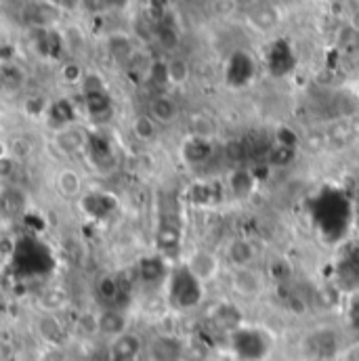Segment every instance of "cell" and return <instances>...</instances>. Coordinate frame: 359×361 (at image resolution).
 <instances>
[{"mask_svg":"<svg viewBox=\"0 0 359 361\" xmlns=\"http://www.w3.org/2000/svg\"><path fill=\"white\" fill-rule=\"evenodd\" d=\"M309 216L324 242L339 244L353 225V202L341 187H322L309 202Z\"/></svg>","mask_w":359,"mask_h":361,"instance_id":"1","label":"cell"},{"mask_svg":"<svg viewBox=\"0 0 359 361\" xmlns=\"http://www.w3.org/2000/svg\"><path fill=\"white\" fill-rule=\"evenodd\" d=\"M11 265L13 271L21 277H40L55 269V257L53 250L40 238L21 235L15 242Z\"/></svg>","mask_w":359,"mask_h":361,"instance_id":"2","label":"cell"},{"mask_svg":"<svg viewBox=\"0 0 359 361\" xmlns=\"http://www.w3.org/2000/svg\"><path fill=\"white\" fill-rule=\"evenodd\" d=\"M183 225L179 216V204L173 193H162L158 202V229H156V246L158 255L164 259H175L181 250Z\"/></svg>","mask_w":359,"mask_h":361,"instance_id":"3","label":"cell"},{"mask_svg":"<svg viewBox=\"0 0 359 361\" xmlns=\"http://www.w3.org/2000/svg\"><path fill=\"white\" fill-rule=\"evenodd\" d=\"M166 294L175 309L189 311L195 309L204 298V281L193 273L187 263L175 265L166 279Z\"/></svg>","mask_w":359,"mask_h":361,"instance_id":"4","label":"cell"},{"mask_svg":"<svg viewBox=\"0 0 359 361\" xmlns=\"http://www.w3.org/2000/svg\"><path fill=\"white\" fill-rule=\"evenodd\" d=\"M231 351L242 361H263L271 351V338L259 328H240L229 336Z\"/></svg>","mask_w":359,"mask_h":361,"instance_id":"5","label":"cell"},{"mask_svg":"<svg viewBox=\"0 0 359 361\" xmlns=\"http://www.w3.org/2000/svg\"><path fill=\"white\" fill-rule=\"evenodd\" d=\"M95 296L103 309H122L130 296V281L122 273L101 275L95 281Z\"/></svg>","mask_w":359,"mask_h":361,"instance_id":"6","label":"cell"},{"mask_svg":"<svg viewBox=\"0 0 359 361\" xmlns=\"http://www.w3.org/2000/svg\"><path fill=\"white\" fill-rule=\"evenodd\" d=\"M305 353L311 360L330 361L341 353V336L332 328H317L305 338Z\"/></svg>","mask_w":359,"mask_h":361,"instance_id":"7","label":"cell"},{"mask_svg":"<svg viewBox=\"0 0 359 361\" xmlns=\"http://www.w3.org/2000/svg\"><path fill=\"white\" fill-rule=\"evenodd\" d=\"M334 281L343 292L355 294L359 290V246L347 248L336 265H334Z\"/></svg>","mask_w":359,"mask_h":361,"instance_id":"8","label":"cell"},{"mask_svg":"<svg viewBox=\"0 0 359 361\" xmlns=\"http://www.w3.org/2000/svg\"><path fill=\"white\" fill-rule=\"evenodd\" d=\"M150 361H185V343L175 334H158L147 345Z\"/></svg>","mask_w":359,"mask_h":361,"instance_id":"9","label":"cell"},{"mask_svg":"<svg viewBox=\"0 0 359 361\" xmlns=\"http://www.w3.org/2000/svg\"><path fill=\"white\" fill-rule=\"evenodd\" d=\"M225 78H227V85L236 87V89H242L248 82H252V78H255V61H252V57L248 53H244V51H236L227 61Z\"/></svg>","mask_w":359,"mask_h":361,"instance_id":"10","label":"cell"},{"mask_svg":"<svg viewBox=\"0 0 359 361\" xmlns=\"http://www.w3.org/2000/svg\"><path fill=\"white\" fill-rule=\"evenodd\" d=\"M296 66V57L294 51L290 47V42L286 40H275L271 42V47L267 49V68L273 76H286L294 70Z\"/></svg>","mask_w":359,"mask_h":361,"instance_id":"11","label":"cell"},{"mask_svg":"<svg viewBox=\"0 0 359 361\" xmlns=\"http://www.w3.org/2000/svg\"><path fill=\"white\" fill-rule=\"evenodd\" d=\"M87 154H89V160L92 162V166L99 169V171H107V169L114 166V160H116L114 145H111V141L105 135H99V133L89 135V139H87Z\"/></svg>","mask_w":359,"mask_h":361,"instance_id":"12","label":"cell"},{"mask_svg":"<svg viewBox=\"0 0 359 361\" xmlns=\"http://www.w3.org/2000/svg\"><path fill=\"white\" fill-rule=\"evenodd\" d=\"M171 269L173 267H169V259H164L162 255L143 257L137 265V277L143 283H162L169 279Z\"/></svg>","mask_w":359,"mask_h":361,"instance_id":"13","label":"cell"},{"mask_svg":"<svg viewBox=\"0 0 359 361\" xmlns=\"http://www.w3.org/2000/svg\"><path fill=\"white\" fill-rule=\"evenodd\" d=\"M143 351V343L137 334H122L111 341L107 361H139V355Z\"/></svg>","mask_w":359,"mask_h":361,"instance_id":"14","label":"cell"},{"mask_svg":"<svg viewBox=\"0 0 359 361\" xmlns=\"http://www.w3.org/2000/svg\"><path fill=\"white\" fill-rule=\"evenodd\" d=\"M181 158L189 164V166H200L206 164L212 158V143L206 137H189L183 147H181Z\"/></svg>","mask_w":359,"mask_h":361,"instance_id":"15","label":"cell"},{"mask_svg":"<svg viewBox=\"0 0 359 361\" xmlns=\"http://www.w3.org/2000/svg\"><path fill=\"white\" fill-rule=\"evenodd\" d=\"M126 328L128 322L122 309H103L97 317V330L105 336H111V341L126 334Z\"/></svg>","mask_w":359,"mask_h":361,"instance_id":"16","label":"cell"},{"mask_svg":"<svg viewBox=\"0 0 359 361\" xmlns=\"http://www.w3.org/2000/svg\"><path fill=\"white\" fill-rule=\"evenodd\" d=\"M210 319H212V326H214L217 330L227 332L229 336H231L236 330L242 328V313H240V309L233 307V305H219V307L214 309V313L210 315Z\"/></svg>","mask_w":359,"mask_h":361,"instance_id":"17","label":"cell"},{"mask_svg":"<svg viewBox=\"0 0 359 361\" xmlns=\"http://www.w3.org/2000/svg\"><path fill=\"white\" fill-rule=\"evenodd\" d=\"M25 19L34 23V27H51L59 19V8L53 2H36L28 8Z\"/></svg>","mask_w":359,"mask_h":361,"instance_id":"18","label":"cell"},{"mask_svg":"<svg viewBox=\"0 0 359 361\" xmlns=\"http://www.w3.org/2000/svg\"><path fill=\"white\" fill-rule=\"evenodd\" d=\"M85 105L92 118H101L107 116L111 111V99L105 89H97L85 92Z\"/></svg>","mask_w":359,"mask_h":361,"instance_id":"19","label":"cell"},{"mask_svg":"<svg viewBox=\"0 0 359 361\" xmlns=\"http://www.w3.org/2000/svg\"><path fill=\"white\" fill-rule=\"evenodd\" d=\"M76 120V109L68 99H59L55 103H51L49 107V122H53L55 126H68Z\"/></svg>","mask_w":359,"mask_h":361,"instance_id":"20","label":"cell"},{"mask_svg":"<svg viewBox=\"0 0 359 361\" xmlns=\"http://www.w3.org/2000/svg\"><path fill=\"white\" fill-rule=\"evenodd\" d=\"M189 200L200 206L217 204L221 202V187H217L214 183H197L189 189Z\"/></svg>","mask_w":359,"mask_h":361,"instance_id":"21","label":"cell"},{"mask_svg":"<svg viewBox=\"0 0 359 361\" xmlns=\"http://www.w3.org/2000/svg\"><path fill=\"white\" fill-rule=\"evenodd\" d=\"M150 116L156 122H171L177 116V105L169 97H156L150 105Z\"/></svg>","mask_w":359,"mask_h":361,"instance_id":"22","label":"cell"},{"mask_svg":"<svg viewBox=\"0 0 359 361\" xmlns=\"http://www.w3.org/2000/svg\"><path fill=\"white\" fill-rule=\"evenodd\" d=\"M187 265L193 269V273H195L202 281L210 279V277L217 273V261H214V257L208 255V252H197V255H193L191 261H189Z\"/></svg>","mask_w":359,"mask_h":361,"instance_id":"23","label":"cell"},{"mask_svg":"<svg viewBox=\"0 0 359 361\" xmlns=\"http://www.w3.org/2000/svg\"><path fill=\"white\" fill-rule=\"evenodd\" d=\"M229 259L233 263V267H240V269H246L250 265V261L255 259V248L244 242V240H238L229 246Z\"/></svg>","mask_w":359,"mask_h":361,"instance_id":"24","label":"cell"},{"mask_svg":"<svg viewBox=\"0 0 359 361\" xmlns=\"http://www.w3.org/2000/svg\"><path fill=\"white\" fill-rule=\"evenodd\" d=\"M38 332L51 345H59L63 341V328H61V324L57 322L55 315H44L40 319V324H38Z\"/></svg>","mask_w":359,"mask_h":361,"instance_id":"25","label":"cell"},{"mask_svg":"<svg viewBox=\"0 0 359 361\" xmlns=\"http://www.w3.org/2000/svg\"><path fill=\"white\" fill-rule=\"evenodd\" d=\"M229 185H231L233 195H236V197H240V200H244V197L252 191V187H255V179H252V175H250L248 171H236V173L231 175Z\"/></svg>","mask_w":359,"mask_h":361,"instance_id":"26","label":"cell"},{"mask_svg":"<svg viewBox=\"0 0 359 361\" xmlns=\"http://www.w3.org/2000/svg\"><path fill=\"white\" fill-rule=\"evenodd\" d=\"M87 139H89V135L83 137L78 130L68 128V130H61V135H59V145H61L66 152H78V149H87Z\"/></svg>","mask_w":359,"mask_h":361,"instance_id":"27","label":"cell"},{"mask_svg":"<svg viewBox=\"0 0 359 361\" xmlns=\"http://www.w3.org/2000/svg\"><path fill=\"white\" fill-rule=\"evenodd\" d=\"M109 195H103V193H89L85 200H83V208L89 212L90 216H105L109 214L107 210H103V204H109Z\"/></svg>","mask_w":359,"mask_h":361,"instance_id":"28","label":"cell"},{"mask_svg":"<svg viewBox=\"0 0 359 361\" xmlns=\"http://www.w3.org/2000/svg\"><path fill=\"white\" fill-rule=\"evenodd\" d=\"M158 40H160V44L164 47V49H175L177 44H179V34H177V30L173 27V25H160V30H158Z\"/></svg>","mask_w":359,"mask_h":361,"instance_id":"29","label":"cell"},{"mask_svg":"<svg viewBox=\"0 0 359 361\" xmlns=\"http://www.w3.org/2000/svg\"><path fill=\"white\" fill-rule=\"evenodd\" d=\"M169 78L175 85H179V82H183L187 78V63L183 59H173L169 63Z\"/></svg>","mask_w":359,"mask_h":361,"instance_id":"30","label":"cell"},{"mask_svg":"<svg viewBox=\"0 0 359 361\" xmlns=\"http://www.w3.org/2000/svg\"><path fill=\"white\" fill-rule=\"evenodd\" d=\"M135 133L141 137V139H150V137H154V118L152 116H141V118H137V122H135Z\"/></svg>","mask_w":359,"mask_h":361,"instance_id":"31","label":"cell"},{"mask_svg":"<svg viewBox=\"0 0 359 361\" xmlns=\"http://www.w3.org/2000/svg\"><path fill=\"white\" fill-rule=\"evenodd\" d=\"M2 80L8 87H19L21 80H23V74H21V70L17 66H4L2 68Z\"/></svg>","mask_w":359,"mask_h":361,"instance_id":"32","label":"cell"},{"mask_svg":"<svg viewBox=\"0 0 359 361\" xmlns=\"http://www.w3.org/2000/svg\"><path fill=\"white\" fill-rule=\"evenodd\" d=\"M83 8L89 13H103L107 8H111V0H83Z\"/></svg>","mask_w":359,"mask_h":361,"instance_id":"33","label":"cell"},{"mask_svg":"<svg viewBox=\"0 0 359 361\" xmlns=\"http://www.w3.org/2000/svg\"><path fill=\"white\" fill-rule=\"evenodd\" d=\"M63 78L68 82H80V80H85V74H83V70L76 63H68L63 68Z\"/></svg>","mask_w":359,"mask_h":361,"instance_id":"34","label":"cell"},{"mask_svg":"<svg viewBox=\"0 0 359 361\" xmlns=\"http://www.w3.org/2000/svg\"><path fill=\"white\" fill-rule=\"evenodd\" d=\"M349 322H351V326L359 330V294L355 292L353 296H351V300H349Z\"/></svg>","mask_w":359,"mask_h":361,"instance_id":"35","label":"cell"},{"mask_svg":"<svg viewBox=\"0 0 359 361\" xmlns=\"http://www.w3.org/2000/svg\"><path fill=\"white\" fill-rule=\"evenodd\" d=\"M59 11H74L78 6H83V0H51Z\"/></svg>","mask_w":359,"mask_h":361,"instance_id":"36","label":"cell"},{"mask_svg":"<svg viewBox=\"0 0 359 361\" xmlns=\"http://www.w3.org/2000/svg\"><path fill=\"white\" fill-rule=\"evenodd\" d=\"M126 2L128 0H111V8H122V6H126Z\"/></svg>","mask_w":359,"mask_h":361,"instance_id":"37","label":"cell"},{"mask_svg":"<svg viewBox=\"0 0 359 361\" xmlns=\"http://www.w3.org/2000/svg\"><path fill=\"white\" fill-rule=\"evenodd\" d=\"M240 2H252V0H240Z\"/></svg>","mask_w":359,"mask_h":361,"instance_id":"38","label":"cell"}]
</instances>
